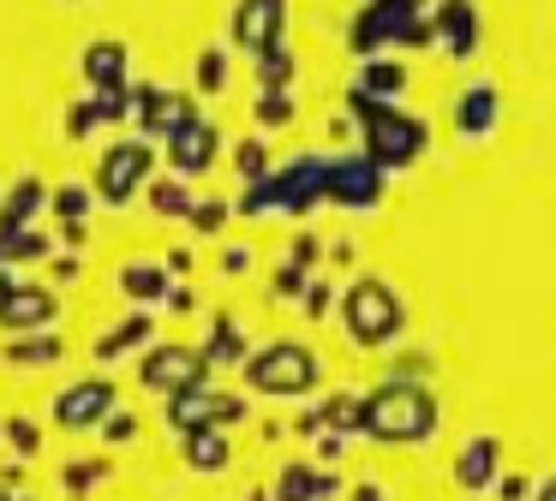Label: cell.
<instances>
[{"instance_id":"obj_1","label":"cell","mask_w":556,"mask_h":501,"mask_svg":"<svg viewBox=\"0 0 556 501\" xmlns=\"http://www.w3.org/2000/svg\"><path fill=\"white\" fill-rule=\"evenodd\" d=\"M437 394L413 376H389L377 394H365V412H359V429L371 441H425L437 429Z\"/></svg>"},{"instance_id":"obj_2","label":"cell","mask_w":556,"mask_h":501,"mask_svg":"<svg viewBox=\"0 0 556 501\" xmlns=\"http://www.w3.org/2000/svg\"><path fill=\"white\" fill-rule=\"evenodd\" d=\"M341 322L359 346H389L407 329V305L395 298V286L377 281V274H359L353 286H341Z\"/></svg>"},{"instance_id":"obj_3","label":"cell","mask_w":556,"mask_h":501,"mask_svg":"<svg viewBox=\"0 0 556 501\" xmlns=\"http://www.w3.org/2000/svg\"><path fill=\"white\" fill-rule=\"evenodd\" d=\"M348 107H353V119L365 126V150H371V162L407 167L413 155L425 150V126H419V119H407V114H395V102H371V95L353 90Z\"/></svg>"},{"instance_id":"obj_4","label":"cell","mask_w":556,"mask_h":501,"mask_svg":"<svg viewBox=\"0 0 556 501\" xmlns=\"http://www.w3.org/2000/svg\"><path fill=\"white\" fill-rule=\"evenodd\" d=\"M317 352L312 346H300V341H276V346H264V352H252L245 358V382H252L257 394H312L317 388Z\"/></svg>"},{"instance_id":"obj_5","label":"cell","mask_w":556,"mask_h":501,"mask_svg":"<svg viewBox=\"0 0 556 501\" xmlns=\"http://www.w3.org/2000/svg\"><path fill=\"white\" fill-rule=\"evenodd\" d=\"M210 376V352H192V346H162V352L144 358V382L162 394H180V388H198Z\"/></svg>"},{"instance_id":"obj_6","label":"cell","mask_w":556,"mask_h":501,"mask_svg":"<svg viewBox=\"0 0 556 501\" xmlns=\"http://www.w3.org/2000/svg\"><path fill=\"white\" fill-rule=\"evenodd\" d=\"M281 12H288V0H240V12H233V42L252 48V54L276 48L281 42Z\"/></svg>"},{"instance_id":"obj_7","label":"cell","mask_w":556,"mask_h":501,"mask_svg":"<svg viewBox=\"0 0 556 501\" xmlns=\"http://www.w3.org/2000/svg\"><path fill=\"white\" fill-rule=\"evenodd\" d=\"M496 465H503V441H496V436H472L467 448L455 453V484L467 489V496H479V489H491L496 477H503Z\"/></svg>"},{"instance_id":"obj_8","label":"cell","mask_w":556,"mask_h":501,"mask_svg":"<svg viewBox=\"0 0 556 501\" xmlns=\"http://www.w3.org/2000/svg\"><path fill=\"white\" fill-rule=\"evenodd\" d=\"M144 167H150V150H144V143H121V150L102 162V191H109V203H126V197H132V185L144 179Z\"/></svg>"},{"instance_id":"obj_9","label":"cell","mask_w":556,"mask_h":501,"mask_svg":"<svg viewBox=\"0 0 556 501\" xmlns=\"http://www.w3.org/2000/svg\"><path fill=\"white\" fill-rule=\"evenodd\" d=\"M437 30H443L448 54L467 60L472 48H479V12H472V0H443V7H437Z\"/></svg>"},{"instance_id":"obj_10","label":"cell","mask_w":556,"mask_h":501,"mask_svg":"<svg viewBox=\"0 0 556 501\" xmlns=\"http://www.w3.org/2000/svg\"><path fill=\"white\" fill-rule=\"evenodd\" d=\"M455 126L467 131V138H484V131L496 126V84H467L460 90V107H455Z\"/></svg>"},{"instance_id":"obj_11","label":"cell","mask_w":556,"mask_h":501,"mask_svg":"<svg viewBox=\"0 0 556 501\" xmlns=\"http://www.w3.org/2000/svg\"><path fill=\"white\" fill-rule=\"evenodd\" d=\"M317 496H336V477L317 472V465H288L276 477V501H317Z\"/></svg>"},{"instance_id":"obj_12","label":"cell","mask_w":556,"mask_h":501,"mask_svg":"<svg viewBox=\"0 0 556 501\" xmlns=\"http://www.w3.org/2000/svg\"><path fill=\"white\" fill-rule=\"evenodd\" d=\"M168 150H174V162H180L186 174H198V167H210V162H216V131H210V126H198V119H192L186 131H174V138H168Z\"/></svg>"},{"instance_id":"obj_13","label":"cell","mask_w":556,"mask_h":501,"mask_svg":"<svg viewBox=\"0 0 556 501\" xmlns=\"http://www.w3.org/2000/svg\"><path fill=\"white\" fill-rule=\"evenodd\" d=\"M109 400H114L109 382H85V388H66V394H61V418H66V424H90L97 412H109Z\"/></svg>"},{"instance_id":"obj_14","label":"cell","mask_w":556,"mask_h":501,"mask_svg":"<svg viewBox=\"0 0 556 501\" xmlns=\"http://www.w3.org/2000/svg\"><path fill=\"white\" fill-rule=\"evenodd\" d=\"M401 90H407V72H401L395 60H371V66L359 72V95H371V102H395Z\"/></svg>"},{"instance_id":"obj_15","label":"cell","mask_w":556,"mask_h":501,"mask_svg":"<svg viewBox=\"0 0 556 501\" xmlns=\"http://www.w3.org/2000/svg\"><path fill=\"white\" fill-rule=\"evenodd\" d=\"M186 460L198 465V472H216V465H228V441H222V429L210 424V429H192L186 436Z\"/></svg>"},{"instance_id":"obj_16","label":"cell","mask_w":556,"mask_h":501,"mask_svg":"<svg viewBox=\"0 0 556 501\" xmlns=\"http://www.w3.org/2000/svg\"><path fill=\"white\" fill-rule=\"evenodd\" d=\"M121 281H126V293H132V298H156V293H162V269H150V262L126 269Z\"/></svg>"},{"instance_id":"obj_17","label":"cell","mask_w":556,"mask_h":501,"mask_svg":"<svg viewBox=\"0 0 556 501\" xmlns=\"http://www.w3.org/2000/svg\"><path fill=\"white\" fill-rule=\"evenodd\" d=\"M144 334H150V317H132V322H121V334H109V341H102V358H114L121 346H138Z\"/></svg>"},{"instance_id":"obj_18","label":"cell","mask_w":556,"mask_h":501,"mask_svg":"<svg viewBox=\"0 0 556 501\" xmlns=\"http://www.w3.org/2000/svg\"><path fill=\"white\" fill-rule=\"evenodd\" d=\"M288 114H293V95H281V90H269L264 102H257V119H264V126H281Z\"/></svg>"},{"instance_id":"obj_19","label":"cell","mask_w":556,"mask_h":501,"mask_svg":"<svg viewBox=\"0 0 556 501\" xmlns=\"http://www.w3.org/2000/svg\"><path fill=\"white\" fill-rule=\"evenodd\" d=\"M222 72H228V60H222L216 48H210V54L198 60V84H204V90H222Z\"/></svg>"},{"instance_id":"obj_20","label":"cell","mask_w":556,"mask_h":501,"mask_svg":"<svg viewBox=\"0 0 556 501\" xmlns=\"http://www.w3.org/2000/svg\"><path fill=\"white\" fill-rule=\"evenodd\" d=\"M150 203H156L162 215H180L186 209V191L180 185H156V191H150Z\"/></svg>"},{"instance_id":"obj_21","label":"cell","mask_w":556,"mask_h":501,"mask_svg":"<svg viewBox=\"0 0 556 501\" xmlns=\"http://www.w3.org/2000/svg\"><path fill=\"white\" fill-rule=\"evenodd\" d=\"M240 167L245 174H264V143H240Z\"/></svg>"},{"instance_id":"obj_22","label":"cell","mask_w":556,"mask_h":501,"mask_svg":"<svg viewBox=\"0 0 556 501\" xmlns=\"http://www.w3.org/2000/svg\"><path fill=\"white\" fill-rule=\"evenodd\" d=\"M496 489H503V501H520V496H527V477H496Z\"/></svg>"},{"instance_id":"obj_23","label":"cell","mask_w":556,"mask_h":501,"mask_svg":"<svg viewBox=\"0 0 556 501\" xmlns=\"http://www.w3.org/2000/svg\"><path fill=\"white\" fill-rule=\"evenodd\" d=\"M305 310H312V317H317V310H329V286H305Z\"/></svg>"},{"instance_id":"obj_24","label":"cell","mask_w":556,"mask_h":501,"mask_svg":"<svg viewBox=\"0 0 556 501\" xmlns=\"http://www.w3.org/2000/svg\"><path fill=\"white\" fill-rule=\"evenodd\" d=\"M109 436H114V441H126V436H132V418H126V412H121V418H109Z\"/></svg>"},{"instance_id":"obj_25","label":"cell","mask_w":556,"mask_h":501,"mask_svg":"<svg viewBox=\"0 0 556 501\" xmlns=\"http://www.w3.org/2000/svg\"><path fill=\"white\" fill-rule=\"evenodd\" d=\"M532 501H556V472L544 477V484H532Z\"/></svg>"},{"instance_id":"obj_26","label":"cell","mask_w":556,"mask_h":501,"mask_svg":"<svg viewBox=\"0 0 556 501\" xmlns=\"http://www.w3.org/2000/svg\"><path fill=\"white\" fill-rule=\"evenodd\" d=\"M348 501H389V496H383V489H377V484H359V489H353Z\"/></svg>"}]
</instances>
